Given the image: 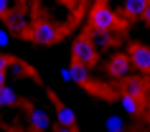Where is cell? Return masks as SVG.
Returning a JSON list of instances; mask_svg holds the SVG:
<instances>
[{"label": "cell", "mask_w": 150, "mask_h": 132, "mask_svg": "<svg viewBox=\"0 0 150 132\" xmlns=\"http://www.w3.org/2000/svg\"><path fill=\"white\" fill-rule=\"evenodd\" d=\"M94 59H97V46H94V41L89 38V36H81V38H76L71 43V61L74 64L89 66Z\"/></svg>", "instance_id": "obj_1"}, {"label": "cell", "mask_w": 150, "mask_h": 132, "mask_svg": "<svg viewBox=\"0 0 150 132\" xmlns=\"http://www.w3.org/2000/svg\"><path fill=\"white\" fill-rule=\"evenodd\" d=\"M115 10L110 8V5H97L92 13H89V28L92 31H107L110 33L112 28H115Z\"/></svg>", "instance_id": "obj_2"}, {"label": "cell", "mask_w": 150, "mask_h": 132, "mask_svg": "<svg viewBox=\"0 0 150 132\" xmlns=\"http://www.w3.org/2000/svg\"><path fill=\"white\" fill-rule=\"evenodd\" d=\"M56 38H59V28L51 20H38L31 28V41L38 46H51V43H56Z\"/></svg>", "instance_id": "obj_3"}, {"label": "cell", "mask_w": 150, "mask_h": 132, "mask_svg": "<svg viewBox=\"0 0 150 132\" xmlns=\"http://www.w3.org/2000/svg\"><path fill=\"white\" fill-rule=\"evenodd\" d=\"M110 76L120 79V81H125V79L132 76V61H130V56H122V54L112 56L110 59Z\"/></svg>", "instance_id": "obj_4"}, {"label": "cell", "mask_w": 150, "mask_h": 132, "mask_svg": "<svg viewBox=\"0 0 150 132\" xmlns=\"http://www.w3.org/2000/svg\"><path fill=\"white\" fill-rule=\"evenodd\" d=\"M130 61L137 71H150V48L148 46H132Z\"/></svg>", "instance_id": "obj_5"}, {"label": "cell", "mask_w": 150, "mask_h": 132, "mask_svg": "<svg viewBox=\"0 0 150 132\" xmlns=\"http://www.w3.org/2000/svg\"><path fill=\"white\" fill-rule=\"evenodd\" d=\"M54 119L61 127H76V114H74V107H69V104H59L54 109Z\"/></svg>", "instance_id": "obj_6"}, {"label": "cell", "mask_w": 150, "mask_h": 132, "mask_svg": "<svg viewBox=\"0 0 150 132\" xmlns=\"http://www.w3.org/2000/svg\"><path fill=\"white\" fill-rule=\"evenodd\" d=\"M148 5H150V0H122V13L130 18H142Z\"/></svg>", "instance_id": "obj_7"}, {"label": "cell", "mask_w": 150, "mask_h": 132, "mask_svg": "<svg viewBox=\"0 0 150 132\" xmlns=\"http://www.w3.org/2000/svg\"><path fill=\"white\" fill-rule=\"evenodd\" d=\"M120 107H122V112H125L127 117H137L140 114V102H137V97L130 94V92L120 94Z\"/></svg>", "instance_id": "obj_8"}, {"label": "cell", "mask_w": 150, "mask_h": 132, "mask_svg": "<svg viewBox=\"0 0 150 132\" xmlns=\"http://www.w3.org/2000/svg\"><path fill=\"white\" fill-rule=\"evenodd\" d=\"M28 124H31V130L33 132H43L48 127V117H46V112H43V109H33L31 112V117H28Z\"/></svg>", "instance_id": "obj_9"}, {"label": "cell", "mask_w": 150, "mask_h": 132, "mask_svg": "<svg viewBox=\"0 0 150 132\" xmlns=\"http://www.w3.org/2000/svg\"><path fill=\"white\" fill-rule=\"evenodd\" d=\"M71 71H74V84H87L89 79H92V71H89V66H84V64H74L71 61Z\"/></svg>", "instance_id": "obj_10"}, {"label": "cell", "mask_w": 150, "mask_h": 132, "mask_svg": "<svg viewBox=\"0 0 150 132\" xmlns=\"http://www.w3.org/2000/svg\"><path fill=\"white\" fill-rule=\"evenodd\" d=\"M16 104V89L8 84L0 86V107H13Z\"/></svg>", "instance_id": "obj_11"}, {"label": "cell", "mask_w": 150, "mask_h": 132, "mask_svg": "<svg viewBox=\"0 0 150 132\" xmlns=\"http://www.w3.org/2000/svg\"><path fill=\"white\" fill-rule=\"evenodd\" d=\"M5 18H8V31H21L28 23V16L25 13H13V16H5Z\"/></svg>", "instance_id": "obj_12"}, {"label": "cell", "mask_w": 150, "mask_h": 132, "mask_svg": "<svg viewBox=\"0 0 150 132\" xmlns=\"http://www.w3.org/2000/svg\"><path fill=\"white\" fill-rule=\"evenodd\" d=\"M104 130L107 132H125V119H122V117H107V119H104Z\"/></svg>", "instance_id": "obj_13"}, {"label": "cell", "mask_w": 150, "mask_h": 132, "mask_svg": "<svg viewBox=\"0 0 150 132\" xmlns=\"http://www.w3.org/2000/svg\"><path fill=\"white\" fill-rule=\"evenodd\" d=\"M125 92H130V94H135V97H140L142 94V84L137 81V79H125Z\"/></svg>", "instance_id": "obj_14"}, {"label": "cell", "mask_w": 150, "mask_h": 132, "mask_svg": "<svg viewBox=\"0 0 150 132\" xmlns=\"http://www.w3.org/2000/svg\"><path fill=\"white\" fill-rule=\"evenodd\" d=\"M8 46H10V31L0 25V54H3V51H5Z\"/></svg>", "instance_id": "obj_15"}, {"label": "cell", "mask_w": 150, "mask_h": 132, "mask_svg": "<svg viewBox=\"0 0 150 132\" xmlns=\"http://www.w3.org/2000/svg\"><path fill=\"white\" fill-rule=\"evenodd\" d=\"M92 41H94V46H104L107 43V31H92Z\"/></svg>", "instance_id": "obj_16"}, {"label": "cell", "mask_w": 150, "mask_h": 132, "mask_svg": "<svg viewBox=\"0 0 150 132\" xmlns=\"http://www.w3.org/2000/svg\"><path fill=\"white\" fill-rule=\"evenodd\" d=\"M61 81L64 84H74V71H71V66H64L61 69Z\"/></svg>", "instance_id": "obj_17"}, {"label": "cell", "mask_w": 150, "mask_h": 132, "mask_svg": "<svg viewBox=\"0 0 150 132\" xmlns=\"http://www.w3.org/2000/svg\"><path fill=\"white\" fill-rule=\"evenodd\" d=\"M10 8H13V0H0V18L5 16Z\"/></svg>", "instance_id": "obj_18"}, {"label": "cell", "mask_w": 150, "mask_h": 132, "mask_svg": "<svg viewBox=\"0 0 150 132\" xmlns=\"http://www.w3.org/2000/svg\"><path fill=\"white\" fill-rule=\"evenodd\" d=\"M8 69H10V59L0 54V71H8Z\"/></svg>", "instance_id": "obj_19"}, {"label": "cell", "mask_w": 150, "mask_h": 132, "mask_svg": "<svg viewBox=\"0 0 150 132\" xmlns=\"http://www.w3.org/2000/svg\"><path fill=\"white\" fill-rule=\"evenodd\" d=\"M56 132H76V130H74V127H61V124H59V130H56Z\"/></svg>", "instance_id": "obj_20"}, {"label": "cell", "mask_w": 150, "mask_h": 132, "mask_svg": "<svg viewBox=\"0 0 150 132\" xmlns=\"http://www.w3.org/2000/svg\"><path fill=\"white\" fill-rule=\"evenodd\" d=\"M142 20H148V23H150V5H148V10H145V16H142Z\"/></svg>", "instance_id": "obj_21"}, {"label": "cell", "mask_w": 150, "mask_h": 132, "mask_svg": "<svg viewBox=\"0 0 150 132\" xmlns=\"http://www.w3.org/2000/svg\"><path fill=\"white\" fill-rule=\"evenodd\" d=\"M5 84V71H0V86Z\"/></svg>", "instance_id": "obj_22"}, {"label": "cell", "mask_w": 150, "mask_h": 132, "mask_svg": "<svg viewBox=\"0 0 150 132\" xmlns=\"http://www.w3.org/2000/svg\"><path fill=\"white\" fill-rule=\"evenodd\" d=\"M23 132H33V130H23Z\"/></svg>", "instance_id": "obj_23"}]
</instances>
